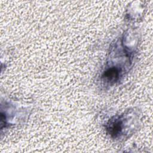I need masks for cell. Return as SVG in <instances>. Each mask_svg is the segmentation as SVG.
Segmentation results:
<instances>
[{
	"mask_svg": "<svg viewBox=\"0 0 153 153\" xmlns=\"http://www.w3.org/2000/svg\"><path fill=\"white\" fill-rule=\"evenodd\" d=\"M120 72L118 68L115 67H111L105 71L103 74V78L108 82H114L119 79Z\"/></svg>",
	"mask_w": 153,
	"mask_h": 153,
	"instance_id": "obj_1",
	"label": "cell"
}]
</instances>
